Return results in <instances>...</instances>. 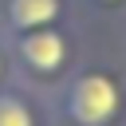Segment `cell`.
Returning a JSON list of instances; mask_svg holds the SVG:
<instances>
[{
  "label": "cell",
  "instance_id": "obj_1",
  "mask_svg": "<svg viewBox=\"0 0 126 126\" xmlns=\"http://www.w3.org/2000/svg\"><path fill=\"white\" fill-rule=\"evenodd\" d=\"M55 110L71 126H110L122 114V87L106 71H79L59 91Z\"/></svg>",
  "mask_w": 126,
  "mask_h": 126
},
{
  "label": "cell",
  "instance_id": "obj_2",
  "mask_svg": "<svg viewBox=\"0 0 126 126\" xmlns=\"http://www.w3.org/2000/svg\"><path fill=\"white\" fill-rule=\"evenodd\" d=\"M8 51H12V63H20L28 75L55 79L67 67L71 43L59 28H39V32H24V35H8Z\"/></svg>",
  "mask_w": 126,
  "mask_h": 126
},
{
  "label": "cell",
  "instance_id": "obj_3",
  "mask_svg": "<svg viewBox=\"0 0 126 126\" xmlns=\"http://www.w3.org/2000/svg\"><path fill=\"white\" fill-rule=\"evenodd\" d=\"M63 20V0H0V28L8 35L55 28Z\"/></svg>",
  "mask_w": 126,
  "mask_h": 126
},
{
  "label": "cell",
  "instance_id": "obj_4",
  "mask_svg": "<svg viewBox=\"0 0 126 126\" xmlns=\"http://www.w3.org/2000/svg\"><path fill=\"white\" fill-rule=\"evenodd\" d=\"M0 126H43L35 98L28 91H20L16 83L0 87Z\"/></svg>",
  "mask_w": 126,
  "mask_h": 126
},
{
  "label": "cell",
  "instance_id": "obj_5",
  "mask_svg": "<svg viewBox=\"0 0 126 126\" xmlns=\"http://www.w3.org/2000/svg\"><path fill=\"white\" fill-rule=\"evenodd\" d=\"M16 75V63H12V51H8V39H0V87H8Z\"/></svg>",
  "mask_w": 126,
  "mask_h": 126
},
{
  "label": "cell",
  "instance_id": "obj_6",
  "mask_svg": "<svg viewBox=\"0 0 126 126\" xmlns=\"http://www.w3.org/2000/svg\"><path fill=\"white\" fill-rule=\"evenodd\" d=\"M98 4H122V0H98Z\"/></svg>",
  "mask_w": 126,
  "mask_h": 126
}]
</instances>
